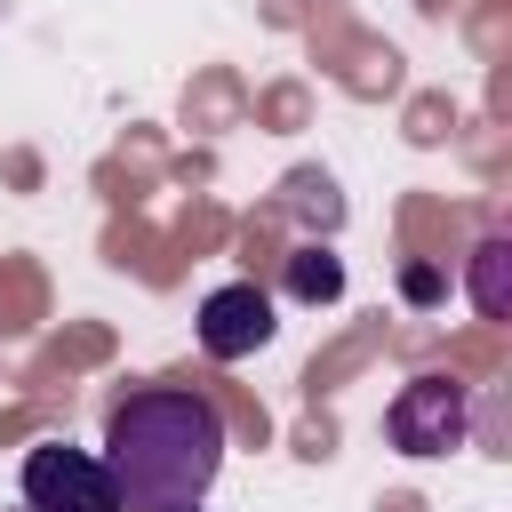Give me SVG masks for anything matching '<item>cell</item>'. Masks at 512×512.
I'll use <instances>...</instances> for the list:
<instances>
[{"label": "cell", "instance_id": "cell-1", "mask_svg": "<svg viewBox=\"0 0 512 512\" xmlns=\"http://www.w3.org/2000/svg\"><path fill=\"white\" fill-rule=\"evenodd\" d=\"M224 416L208 392L184 384H144L104 416V472L120 488V512H168L200 504L208 480L224 472Z\"/></svg>", "mask_w": 512, "mask_h": 512}, {"label": "cell", "instance_id": "cell-2", "mask_svg": "<svg viewBox=\"0 0 512 512\" xmlns=\"http://www.w3.org/2000/svg\"><path fill=\"white\" fill-rule=\"evenodd\" d=\"M24 512H120V488L104 472L96 448H72V440H40L24 448Z\"/></svg>", "mask_w": 512, "mask_h": 512}, {"label": "cell", "instance_id": "cell-3", "mask_svg": "<svg viewBox=\"0 0 512 512\" xmlns=\"http://www.w3.org/2000/svg\"><path fill=\"white\" fill-rule=\"evenodd\" d=\"M464 424H472V392L456 376H408L400 400L384 408V440L400 456H448L464 448Z\"/></svg>", "mask_w": 512, "mask_h": 512}, {"label": "cell", "instance_id": "cell-4", "mask_svg": "<svg viewBox=\"0 0 512 512\" xmlns=\"http://www.w3.org/2000/svg\"><path fill=\"white\" fill-rule=\"evenodd\" d=\"M272 296L256 288V280H224V288H208V304H200V352L208 360H248V352H264L272 344Z\"/></svg>", "mask_w": 512, "mask_h": 512}, {"label": "cell", "instance_id": "cell-5", "mask_svg": "<svg viewBox=\"0 0 512 512\" xmlns=\"http://www.w3.org/2000/svg\"><path fill=\"white\" fill-rule=\"evenodd\" d=\"M280 280H288V296H296V304H336V296H344V256H336V248H320V240H304V248L288 256V272H280Z\"/></svg>", "mask_w": 512, "mask_h": 512}, {"label": "cell", "instance_id": "cell-6", "mask_svg": "<svg viewBox=\"0 0 512 512\" xmlns=\"http://www.w3.org/2000/svg\"><path fill=\"white\" fill-rule=\"evenodd\" d=\"M472 304H480L488 320H512V240H504V232H488V240L472 248Z\"/></svg>", "mask_w": 512, "mask_h": 512}, {"label": "cell", "instance_id": "cell-7", "mask_svg": "<svg viewBox=\"0 0 512 512\" xmlns=\"http://www.w3.org/2000/svg\"><path fill=\"white\" fill-rule=\"evenodd\" d=\"M288 208H296V216H328V224H336V184H328V176H296V184H288Z\"/></svg>", "mask_w": 512, "mask_h": 512}, {"label": "cell", "instance_id": "cell-8", "mask_svg": "<svg viewBox=\"0 0 512 512\" xmlns=\"http://www.w3.org/2000/svg\"><path fill=\"white\" fill-rule=\"evenodd\" d=\"M408 296H416V304H432V296H440V272H424V264H416V272H408Z\"/></svg>", "mask_w": 512, "mask_h": 512}, {"label": "cell", "instance_id": "cell-9", "mask_svg": "<svg viewBox=\"0 0 512 512\" xmlns=\"http://www.w3.org/2000/svg\"><path fill=\"white\" fill-rule=\"evenodd\" d=\"M168 512H200V504H168Z\"/></svg>", "mask_w": 512, "mask_h": 512}]
</instances>
